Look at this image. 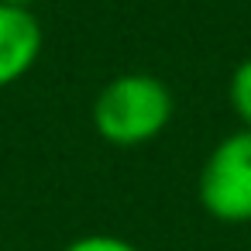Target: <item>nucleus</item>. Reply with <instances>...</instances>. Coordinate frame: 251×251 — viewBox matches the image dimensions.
<instances>
[{
    "instance_id": "1",
    "label": "nucleus",
    "mask_w": 251,
    "mask_h": 251,
    "mask_svg": "<svg viewBox=\"0 0 251 251\" xmlns=\"http://www.w3.org/2000/svg\"><path fill=\"white\" fill-rule=\"evenodd\" d=\"M176 114L172 90L151 73H121L93 100V127L107 145L138 148L155 141Z\"/></svg>"
},
{
    "instance_id": "2",
    "label": "nucleus",
    "mask_w": 251,
    "mask_h": 251,
    "mask_svg": "<svg viewBox=\"0 0 251 251\" xmlns=\"http://www.w3.org/2000/svg\"><path fill=\"white\" fill-rule=\"evenodd\" d=\"M200 206L220 224H251V131L217 141L196 182Z\"/></svg>"
},
{
    "instance_id": "3",
    "label": "nucleus",
    "mask_w": 251,
    "mask_h": 251,
    "mask_svg": "<svg viewBox=\"0 0 251 251\" xmlns=\"http://www.w3.org/2000/svg\"><path fill=\"white\" fill-rule=\"evenodd\" d=\"M42 45L45 35L35 11L0 4V90L25 79L35 69Z\"/></svg>"
},
{
    "instance_id": "4",
    "label": "nucleus",
    "mask_w": 251,
    "mask_h": 251,
    "mask_svg": "<svg viewBox=\"0 0 251 251\" xmlns=\"http://www.w3.org/2000/svg\"><path fill=\"white\" fill-rule=\"evenodd\" d=\"M227 97H230V107H234L241 127L251 131V55H248L244 62H237V69L230 73Z\"/></svg>"
},
{
    "instance_id": "5",
    "label": "nucleus",
    "mask_w": 251,
    "mask_h": 251,
    "mask_svg": "<svg viewBox=\"0 0 251 251\" xmlns=\"http://www.w3.org/2000/svg\"><path fill=\"white\" fill-rule=\"evenodd\" d=\"M62 251H141V248L117 234H83V237L69 241Z\"/></svg>"
},
{
    "instance_id": "6",
    "label": "nucleus",
    "mask_w": 251,
    "mask_h": 251,
    "mask_svg": "<svg viewBox=\"0 0 251 251\" xmlns=\"http://www.w3.org/2000/svg\"><path fill=\"white\" fill-rule=\"evenodd\" d=\"M0 4H11V7H28V11H31V7L38 4V0H0Z\"/></svg>"
}]
</instances>
